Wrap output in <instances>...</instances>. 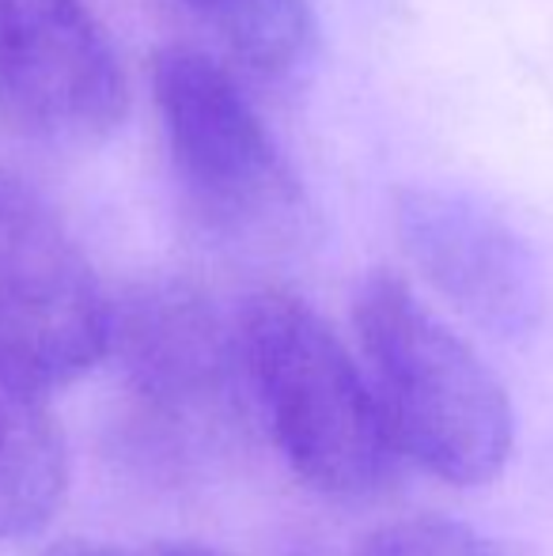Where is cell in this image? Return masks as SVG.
I'll return each mask as SVG.
<instances>
[{"label": "cell", "instance_id": "cell-5", "mask_svg": "<svg viewBox=\"0 0 553 556\" xmlns=\"http://www.w3.org/2000/svg\"><path fill=\"white\" fill-rule=\"evenodd\" d=\"M114 303L42 198L0 170V364L46 390L111 352Z\"/></svg>", "mask_w": 553, "mask_h": 556}, {"label": "cell", "instance_id": "cell-9", "mask_svg": "<svg viewBox=\"0 0 553 556\" xmlns=\"http://www.w3.org/2000/svg\"><path fill=\"white\" fill-rule=\"evenodd\" d=\"M201 30L247 73L285 80L315 53L311 0H178Z\"/></svg>", "mask_w": 553, "mask_h": 556}, {"label": "cell", "instance_id": "cell-11", "mask_svg": "<svg viewBox=\"0 0 553 556\" xmlns=\"http://www.w3.org/2000/svg\"><path fill=\"white\" fill-rule=\"evenodd\" d=\"M38 556H140V553H126L118 545H103V542H61Z\"/></svg>", "mask_w": 553, "mask_h": 556}, {"label": "cell", "instance_id": "cell-12", "mask_svg": "<svg viewBox=\"0 0 553 556\" xmlns=\"http://www.w3.org/2000/svg\"><path fill=\"white\" fill-rule=\"evenodd\" d=\"M140 556H224L209 545H198V542H167V545H155V549L140 553Z\"/></svg>", "mask_w": 553, "mask_h": 556}, {"label": "cell", "instance_id": "cell-7", "mask_svg": "<svg viewBox=\"0 0 553 556\" xmlns=\"http://www.w3.org/2000/svg\"><path fill=\"white\" fill-rule=\"evenodd\" d=\"M394 235L420 277L481 330L524 337L546 315L550 288L535 247L474 193L406 186L394 198Z\"/></svg>", "mask_w": 553, "mask_h": 556}, {"label": "cell", "instance_id": "cell-2", "mask_svg": "<svg viewBox=\"0 0 553 556\" xmlns=\"http://www.w3.org/2000/svg\"><path fill=\"white\" fill-rule=\"evenodd\" d=\"M236 318L254 417L288 469L330 500L379 496L402 454L361 359L285 288L254 292Z\"/></svg>", "mask_w": 553, "mask_h": 556}, {"label": "cell", "instance_id": "cell-3", "mask_svg": "<svg viewBox=\"0 0 553 556\" xmlns=\"http://www.w3.org/2000/svg\"><path fill=\"white\" fill-rule=\"evenodd\" d=\"M111 352L129 443L160 466L216 458L251 420L239 318L190 280H152L114 303Z\"/></svg>", "mask_w": 553, "mask_h": 556}, {"label": "cell", "instance_id": "cell-4", "mask_svg": "<svg viewBox=\"0 0 553 556\" xmlns=\"http://www.w3.org/2000/svg\"><path fill=\"white\" fill-rule=\"evenodd\" d=\"M152 103L183 201L216 239L266 247L296 227L300 182L243 84L209 53L167 46Z\"/></svg>", "mask_w": 553, "mask_h": 556}, {"label": "cell", "instance_id": "cell-8", "mask_svg": "<svg viewBox=\"0 0 553 556\" xmlns=\"http://www.w3.org/2000/svg\"><path fill=\"white\" fill-rule=\"evenodd\" d=\"M50 390L0 364V542L42 530L61 511L68 454Z\"/></svg>", "mask_w": 553, "mask_h": 556}, {"label": "cell", "instance_id": "cell-1", "mask_svg": "<svg viewBox=\"0 0 553 556\" xmlns=\"http://www.w3.org/2000/svg\"><path fill=\"white\" fill-rule=\"evenodd\" d=\"M361 364L394 446L436 481L478 489L501 477L516 446V417L497 371L451 330L399 273L356 288Z\"/></svg>", "mask_w": 553, "mask_h": 556}, {"label": "cell", "instance_id": "cell-6", "mask_svg": "<svg viewBox=\"0 0 553 556\" xmlns=\"http://www.w3.org/2000/svg\"><path fill=\"white\" fill-rule=\"evenodd\" d=\"M129 111L122 58L91 0H0V117L23 140L88 148Z\"/></svg>", "mask_w": 553, "mask_h": 556}, {"label": "cell", "instance_id": "cell-10", "mask_svg": "<svg viewBox=\"0 0 553 556\" xmlns=\"http://www.w3.org/2000/svg\"><path fill=\"white\" fill-rule=\"evenodd\" d=\"M356 556H497V549L448 515H406L372 530Z\"/></svg>", "mask_w": 553, "mask_h": 556}]
</instances>
